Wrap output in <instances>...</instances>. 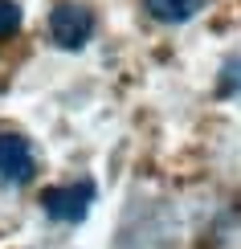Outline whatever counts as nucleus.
Segmentation results:
<instances>
[{
	"mask_svg": "<svg viewBox=\"0 0 241 249\" xmlns=\"http://www.w3.org/2000/svg\"><path fill=\"white\" fill-rule=\"evenodd\" d=\"M90 33H94L90 8L70 4V0H61V4L54 8V17H49V37H54L61 49H82L90 41Z\"/></svg>",
	"mask_w": 241,
	"mask_h": 249,
	"instance_id": "1",
	"label": "nucleus"
},
{
	"mask_svg": "<svg viewBox=\"0 0 241 249\" xmlns=\"http://www.w3.org/2000/svg\"><path fill=\"white\" fill-rule=\"evenodd\" d=\"M41 204L54 221H82L94 204V184L90 180H78V184H61V188H45L41 192Z\"/></svg>",
	"mask_w": 241,
	"mask_h": 249,
	"instance_id": "2",
	"label": "nucleus"
},
{
	"mask_svg": "<svg viewBox=\"0 0 241 249\" xmlns=\"http://www.w3.org/2000/svg\"><path fill=\"white\" fill-rule=\"evenodd\" d=\"M33 172H37V160L25 135H0V180L25 184L33 180Z\"/></svg>",
	"mask_w": 241,
	"mask_h": 249,
	"instance_id": "3",
	"label": "nucleus"
},
{
	"mask_svg": "<svg viewBox=\"0 0 241 249\" xmlns=\"http://www.w3.org/2000/svg\"><path fill=\"white\" fill-rule=\"evenodd\" d=\"M204 8V0H148V13L155 20H167V25H180V20L196 17Z\"/></svg>",
	"mask_w": 241,
	"mask_h": 249,
	"instance_id": "4",
	"label": "nucleus"
},
{
	"mask_svg": "<svg viewBox=\"0 0 241 249\" xmlns=\"http://www.w3.org/2000/svg\"><path fill=\"white\" fill-rule=\"evenodd\" d=\"M20 29V8L17 0H0V37H13Z\"/></svg>",
	"mask_w": 241,
	"mask_h": 249,
	"instance_id": "5",
	"label": "nucleus"
},
{
	"mask_svg": "<svg viewBox=\"0 0 241 249\" xmlns=\"http://www.w3.org/2000/svg\"><path fill=\"white\" fill-rule=\"evenodd\" d=\"M221 86H225V94H241V57L225 66V78H221Z\"/></svg>",
	"mask_w": 241,
	"mask_h": 249,
	"instance_id": "6",
	"label": "nucleus"
}]
</instances>
